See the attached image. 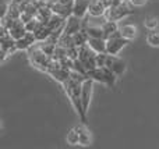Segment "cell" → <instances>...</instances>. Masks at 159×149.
Instances as JSON below:
<instances>
[{
  "instance_id": "cell-1",
  "label": "cell",
  "mask_w": 159,
  "mask_h": 149,
  "mask_svg": "<svg viewBox=\"0 0 159 149\" xmlns=\"http://www.w3.org/2000/svg\"><path fill=\"white\" fill-rule=\"evenodd\" d=\"M87 75H82L80 72L71 71L70 78L63 84L64 92H66L67 98L70 99L73 107H74L75 113L78 114V119L81 123L87 124V112L82 107V102H81V89H82V82L87 80Z\"/></svg>"
},
{
  "instance_id": "cell-2",
  "label": "cell",
  "mask_w": 159,
  "mask_h": 149,
  "mask_svg": "<svg viewBox=\"0 0 159 149\" xmlns=\"http://www.w3.org/2000/svg\"><path fill=\"white\" fill-rule=\"evenodd\" d=\"M28 59H30L31 64H32L35 68L41 70V71H43V72L48 71L50 63L53 61V59L50 57L49 55H46V53L39 47V45L38 46H32L28 50Z\"/></svg>"
},
{
  "instance_id": "cell-3",
  "label": "cell",
  "mask_w": 159,
  "mask_h": 149,
  "mask_svg": "<svg viewBox=\"0 0 159 149\" xmlns=\"http://www.w3.org/2000/svg\"><path fill=\"white\" fill-rule=\"evenodd\" d=\"M134 13V10H131V7H130L129 4H126V2H121L120 4L115 6V7H110L106 10V13H105V20H107V21H120V20H124L126 17L131 15V14Z\"/></svg>"
},
{
  "instance_id": "cell-4",
  "label": "cell",
  "mask_w": 159,
  "mask_h": 149,
  "mask_svg": "<svg viewBox=\"0 0 159 149\" xmlns=\"http://www.w3.org/2000/svg\"><path fill=\"white\" fill-rule=\"evenodd\" d=\"M96 55L98 53L89 46V45H84V46L78 47V59L84 63V66L88 70L95 68L96 66Z\"/></svg>"
},
{
  "instance_id": "cell-5",
  "label": "cell",
  "mask_w": 159,
  "mask_h": 149,
  "mask_svg": "<svg viewBox=\"0 0 159 149\" xmlns=\"http://www.w3.org/2000/svg\"><path fill=\"white\" fill-rule=\"evenodd\" d=\"M130 41H127L126 38L120 35V32H116L115 35H112L110 38L106 39V53L109 55H119L123 47H126V45Z\"/></svg>"
},
{
  "instance_id": "cell-6",
  "label": "cell",
  "mask_w": 159,
  "mask_h": 149,
  "mask_svg": "<svg viewBox=\"0 0 159 149\" xmlns=\"http://www.w3.org/2000/svg\"><path fill=\"white\" fill-rule=\"evenodd\" d=\"M106 67H109L116 75H123L127 70V64L123 59L117 57L116 55H109L107 53V60H106Z\"/></svg>"
},
{
  "instance_id": "cell-7",
  "label": "cell",
  "mask_w": 159,
  "mask_h": 149,
  "mask_svg": "<svg viewBox=\"0 0 159 149\" xmlns=\"http://www.w3.org/2000/svg\"><path fill=\"white\" fill-rule=\"evenodd\" d=\"M93 82L95 81L87 78L82 82V89H81V102H82V107L84 110L88 113V109L91 105V99H92V92H93Z\"/></svg>"
},
{
  "instance_id": "cell-8",
  "label": "cell",
  "mask_w": 159,
  "mask_h": 149,
  "mask_svg": "<svg viewBox=\"0 0 159 149\" xmlns=\"http://www.w3.org/2000/svg\"><path fill=\"white\" fill-rule=\"evenodd\" d=\"M6 31H8V33H10L11 36H13L14 39H20V38H22V36L25 35V33L28 32L27 31V27H25V22L22 21L21 18H18V20H13V21L10 22V25L7 27V29Z\"/></svg>"
},
{
  "instance_id": "cell-9",
  "label": "cell",
  "mask_w": 159,
  "mask_h": 149,
  "mask_svg": "<svg viewBox=\"0 0 159 149\" xmlns=\"http://www.w3.org/2000/svg\"><path fill=\"white\" fill-rule=\"evenodd\" d=\"M81 28H82V20L78 18L77 15L71 14L70 17L66 18V22H64V33H67V35H74Z\"/></svg>"
},
{
  "instance_id": "cell-10",
  "label": "cell",
  "mask_w": 159,
  "mask_h": 149,
  "mask_svg": "<svg viewBox=\"0 0 159 149\" xmlns=\"http://www.w3.org/2000/svg\"><path fill=\"white\" fill-rule=\"evenodd\" d=\"M36 38H35V33L34 32H27L22 38L17 39L16 41V46L17 50H30L32 46H35L36 43Z\"/></svg>"
},
{
  "instance_id": "cell-11",
  "label": "cell",
  "mask_w": 159,
  "mask_h": 149,
  "mask_svg": "<svg viewBox=\"0 0 159 149\" xmlns=\"http://www.w3.org/2000/svg\"><path fill=\"white\" fill-rule=\"evenodd\" d=\"M92 0H74L73 3V14L77 15L78 18L84 20L88 14V8Z\"/></svg>"
},
{
  "instance_id": "cell-12",
  "label": "cell",
  "mask_w": 159,
  "mask_h": 149,
  "mask_svg": "<svg viewBox=\"0 0 159 149\" xmlns=\"http://www.w3.org/2000/svg\"><path fill=\"white\" fill-rule=\"evenodd\" d=\"M85 125L87 124H84V123L75 125V128H77V131L80 134V147H89V145L92 144V137H91V133H89V130H88Z\"/></svg>"
},
{
  "instance_id": "cell-13",
  "label": "cell",
  "mask_w": 159,
  "mask_h": 149,
  "mask_svg": "<svg viewBox=\"0 0 159 149\" xmlns=\"http://www.w3.org/2000/svg\"><path fill=\"white\" fill-rule=\"evenodd\" d=\"M119 32L123 38H126L127 41H133L137 38V27L134 24H120L119 25Z\"/></svg>"
},
{
  "instance_id": "cell-14",
  "label": "cell",
  "mask_w": 159,
  "mask_h": 149,
  "mask_svg": "<svg viewBox=\"0 0 159 149\" xmlns=\"http://www.w3.org/2000/svg\"><path fill=\"white\" fill-rule=\"evenodd\" d=\"M106 13V6H105L103 0H92L88 8V14L92 17H102Z\"/></svg>"
},
{
  "instance_id": "cell-15",
  "label": "cell",
  "mask_w": 159,
  "mask_h": 149,
  "mask_svg": "<svg viewBox=\"0 0 159 149\" xmlns=\"http://www.w3.org/2000/svg\"><path fill=\"white\" fill-rule=\"evenodd\" d=\"M88 39H89V35H88L87 27H82L78 32H75L73 35V41H74V45L78 47L84 46V45H88Z\"/></svg>"
},
{
  "instance_id": "cell-16",
  "label": "cell",
  "mask_w": 159,
  "mask_h": 149,
  "mask_svg": "<svg viewBox=\"0 0 159 149\" xmlns=\"http://www.w3.org/2000/svg\"><path fill=\"white\" fill-rule=\"evenodd\" d=\"M88 45L96 53H106V39L105 38H89Z\"/></svg>"
},
{
  "instance_id": "cell-17",
  "label": "cell",
  "mask_w": 159,
  "mask_h": 149,
  "mask_svg": "<svg viewBox=\"0 0 159 149\" xmlns=\"http://www.w3.org/2000/svg\"><path fill=\"white\" fill-rule=\"evenodd\" d=\"M119 25L120 24L117 21H107V20H105V22L102 24V28H103V32H105V39L110 38L116 32H119Z\"/></svg>"
},
{
  "instance_id": "cell-18",
  "label": "cell",
  "mask_w": 159,
  "mask_h": 149,
  "mask_svg": "<svg viewBox=\"0 0 159 149\" xmlns=\"http://www.w3.org/2000/svg\"><path fill=\"white\" fill-rule=\"evenodd\" d=\"M66 141L69 145H73V147H75V145H80V134L77 131V128H71V130H69V133H67L66 135Z\"/></svg>"
},
{
  "instance_id": "cell-19",
  "label": "cell",
  "mask_w": 159,
  "mask_h": 149,
  "mask_svg": "<svg viewBox=\"0 0 159 149\" xmlns=\"http://www.w3.org/2000/svg\"><path fill=\"white\" fill-rule=\"evenodd\" d=\"M147 43L151 47H159V31L158 29L149 31V33L147 35Z\"/></svg>"
},
{
  "instance_id": "cell-20",
  "label": "cell",
  "mask_w": 159,
  "mask_h": 149,
  "mask_svg": "<svg viewBox=\"0 0 159 149\" xmlns=\"http://www.w3.org/2000/svg\"><path fill=\"white\" fill-rule=\"evenodd\" d=\"M87 31H88L89 38H105V32H103L102 25L101 27H93V25H89V27H87Z\"/></svg>"
},
{
  "instance_id": "cell-21",
  "label": "cell",
  "mask_w": 159,
  "mask_h": 149,
  "mask_svg": "<svg viewBox=\"0 0 159 149\" xmlns=\"http://www.w3.org/2000/svg\"><path fill=\"white\" fill-rule=\"evenodd\" d=\"M144 25H145V28H147V29H149V31L158 29L159 20L157 18V17H154V15H149V17H147V18H145V21H144Z\"/></svg>"
},
{
  "instance_id": "cell-22",
  "label": "cell",
  "mask_w": 159,
  "mask_h": 149,
  "mask_svg": "<svg viewBox=\"0 0 159 149\" xmlns=\"http://www.w3.org/2000/svg\"><path fill=\"white\" fill-rule=\"evenodd\" d=\"M107 60V53H98L96 55V66L98 67H105Z\"/></svg>"
},
{
  "instance_id": "cell-23",
  "label": "cell",
  "mask_w": 159,
  "mask_h": 149,
  "mask_svg": "<svg viewBox=\"0 0 159 149\" xmlns=\"http://www.w3.org/2000/svg\"><path fill=\"white\" fill-rule=\"evenodd\" d=\"M129 2L133 7H141V6H144L147 3V0H129Z\"/></svg>"
},
{
  "instance_id": "cell-24",
  "label": "cell",
  "mask_w": 159,
  "mask_h": 149,
  "mask_svg": "<svg viewBox=\"0 0 159 149\" xmlns=\"http://www.w3.org/2000/svg\"><path fill=\"white\" fill-rule=\"evenodd\" d=\"M32 2V0H11V3H14V4H18V6H24L27 4V3Z\"/></svg>"
},
{
  "instance_id": "cell-25",
  "label": "cell",
  "mask_w": 159,
  "mask_h": 149,
  "mask_svg": "<svg viewBox=\"0 0 159 149\" xmlns=\"http://www.w3.org/2000/svg\"><path fill=\"white\" fill-rule=\"evenodd\" d=\"M123 2H127V0H123Z\"/></svg>"
}]
</instances>
